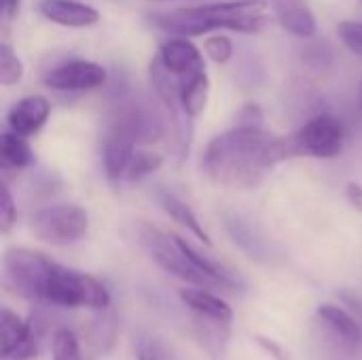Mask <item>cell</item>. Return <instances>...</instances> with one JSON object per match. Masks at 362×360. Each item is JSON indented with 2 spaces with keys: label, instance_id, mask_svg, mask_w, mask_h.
I'll return each mask as SVG.
<instances>
[{
  "label": "cell",
  "instance_id": "obj_9",
  "mask_svg": "<svg viewBox=\"0 0 362 360\" xmlns=\"http://www.w3.org/2000/svg\"><path fill=\"white\" fill-rule=\"evenodd\" d=\"M0 335H2V360H30L38 352L40 333L36 329L34 314L28 320H21L13 310L2 308L0 318Z\"/></svg>",
  "mask_w": 362,
  "mask_h": 360
},
{
  "label": "cell",
  "instance_id": "obj_30",
  "mask_svg": "<svg viewBox=\"0 0 362 360\" xmlns=\"http://www.w3.org/2000/svg\"><path fill=\"white\" fill-rule=\"evenodd\" d=\"M339 299L344 301V306L358 318V323L362 325V299L361 297H356V295H352V293H346V291H341L339 293Z\"/></svg>",
  "mask_w": 362,
  "mask_h": 360
},
{
  "label": "cell",
  "instance_id": "obj_8",
  "mask_svg": "<svg viewBox=\"0 0 362 360\" xmlns=\"http://www.w3.org/2000/svg\"><path fill=\"white\" fill-rule=\"evenodd\" d=\"M108 72L102 64L91 59H68L45 72L42 83L53 91H93L104 87Z\"/></svg>",
  "mask_w": 362,
  "mask_h": 360
},
{
  "label": "cell",
  "instance_id": "obj_20",
  "mask_svg": "<svg viewBox=\"0 0 362 360\" xmlns=\"http://www.w3.org/2000/svg\"><path fill=\"white\" fill-rule=\"evenodd\" d=\"M132 350L136 360H178L174 348L155 333L138 331L132 337Z\"/></svg>",
  "mask_w": 362,
  "mask_h": 360
},
{
  "label": "cell",
  "instance_id": "obj_22",
  "mask_svg": "<svg viewBox=\"0 0 362 360\" xmlns=\"http://www.w3.org/2000/svg\"><path fill=\"white\" fill-rule=\"evenodd\" d=\"M21 79H23V62L19 59L15 49L6 40H2V45H0V83H2V87L17 85Z\"/></svg>",
  "mask_w": 362,
  "mask_h": 360
},
{
  "label": "cell",
  "instance_id": "obj_2",
  "mask_svg": "<svg viewBox=\"0 0 362 360\" xmlns=\"http://www.w3.org/2000/svg\"><path fill=\"white\" fill-rule=\"evenodd\" d=\"M293 157H299L295 136H276L263 125H235L206 144L202 166L218 187L252 189L267 170Z\"/></svg>",
  "mask_w": 362,
  "mask_h": 360
},
{
  "label": "cell",
  "instance_id": "obj_1",
  "mask_svg": "<svg viewBox=\"0 0 362 360\" xmlns=\"http://www.w3.org/2000/svg\"><path fill=\"white\" fill-rule=\"evenodd\" d=\"M2 280L13 295L45 306L106 310L110 303V293L102 280L32 248H8L4 252Z\"/></svg>",
  "mask_w": 362,
  "mask_h": 360
},
{
  "label": "cell",
  "instance_id": "obj_13",
  "mask_svg": "<svg viewBox=\"0 0 362 360\" xmlns=\"http://www.w3.org/2000/svg\"><path fill=\"white\" fill-rule=\"evenodd\" d=\"M51 117V104L42 95H25L17 100L6 112V125L21 136H34Z\"/></svg>",
  "mask_w": 362,
  "mask_h": 360
},
{
  "label": "cell",
  "instance_id": "obj_4",
  "mask_svg": "<svg viewBox=\"0 0 362 360\" xmlns=\"http://www.w3.org/2000/svg\"><path fill=\"white\" fill-rule=\"evenodd\" d=\"M163 136L161 115L146 102H121L112 110L102 140L104 176L112 187L125 180L127 166L140 144H153Z\"/></svg>",
  "mask_w": 362,
  "mask_h": 360
},
{
  "label": "cell",
  "instance_id": "obj_28",
  "mask_svg": "<svg viewBox=\"0 0 362 360\" xmlns=\"http://www.w3.org/2000/svg\"><path fill=\"white\" fill-rule=\"evenodd\" d=\"M255 339H257V344H259L267 354H272L276 360H288L286 350H284L278 342H274V339H269V337H263V335H257Z\"/></svg>",
  "mask_w": 362,
  "mask_h": 360
},
{
  "label": "cell",
  "instance_id": "obj_25",
  "mask_svg": "<svg viewBox=\"0 0 362 360\" xmlns=\"http://www.w3.org/2000/svg\"><path fill=\"white\" fill-rule=\"evenodd\" d=\"M204 51L214 64H227L233 57V42L225 34H214V36L206 38Z\"/></svg>",
  "mask_w": 362,
  "mask_h": 360
},
{
  "label": "cell",
  "instance_id": "obj_5",
  "mask_svg": "<svg viewBox=\"0 0 362 360\" xmlns=\"http://www.w3.org/2000/svg\"><path fill=\"white\" fill-rule=\"evenodd\" d=\"M138 240L140 246L146 250V255L170 276L193 284V286H206L214 289L208 276L191 261V257L185 250L182 238L176 233H168L155 225L142 223L138 227Z\"/></svg>",
  "mask_w": 362,
  "mask_h": 360
},
{
  "label": "cell",
  "instance_id": "obj_14",
  "mask_svg": "<svg viewBox=\"0 0 362 360\" xmlns=\"http://www.w3.org/2000/svg\"><path fill=\"white\" fill-rule=\"evenodd\" d=\"M178 297H180L185 308H189L193 314H197L206 323L229 327L231 320H233L231 306L225 299L210 293V289H206V286H193V284L185 286V289L178 291Z\"/></svg>",
  "mask_w": 362,
  "mask_h": 360
},
{
  "label": "cell",
  "instance_id": "obj_12",
  "mask_svg": "<svg viewBox=\"0 0 362 360\" xmlns=\"http://www.w3.org/2000/svg\"><path fill=\"white\" fill-rule=\"evenodd\" d=\"M316 318L346 348L358 350L362 346V325L346 306L322 303L316 310Z\"/></svg>",
  "mask_w": 362,
  "mask_h": 360
},
{
  "label": "cell",
  "instance_id": "obj_10",
  "mask_svg": "<svg viewBox=\"0 0 362 360\" xmlns=\"http://www.w3.org/2000/svg\"><path fill=\"white\" fill-rule=\"evenodd\" d=\"M38 13L62 28H91L100 21V11L83 0H40Z\"/></svg>",
  "mask_w": 362,
  "mask_h": 360
},
{
  "label": "cell",
  "instance_id": "obj_24",
  "mask_svg": "<svg viewBox=\"0 0 362 360\" xmlns=\"http://www.w3.org/2000/svg\"><path fill=\"white\" fill-rule=\"evenodd\" d=\"M337 36L350 53L362 57V21H354V19L339 21Z\"/></svg>",
  "mask_w": 362,
  "mask_h": 360
},
{
  "label": "cell",
  "instance_id": "obj_31",
  "mask_svg": "<svg viewBox=\"0 0 362 360\" xmlns=\"http://www.w3.org/2000/svg\"><path fill=\"white\" fill-rule=\"evenodd\" d=\"M21 0H2V19L4 21H13L19 13Z\"/></svg>",
  "mask_w": 362,
  "mask_h": 360
},
{
  "label": "cell",
  "instance_id": "obj_16",
  "mask_svg": "<svg viewBox=\"0 0 362 360\" xmlns=\"http://www.w3.org/2000/svg\"><path fill=\"white\" fill-rule=\"evenodd\" d=\"M276 21L293 36L310 38L318 32V21L308 0H272Z\"/></svg>",
  "mask_w": 362,
  "mask_h": 360
},
{
  "label": "cell",
  "instance_id": "obj_27",
  "mask_svg": "<svg viewBox=\"0 0 362 360\" xmlns=\"http://www.w3.org/2000/svg\"><path fill=\"white\" fill-rule=\"evenodd\" d=\"M263 121V112L257 104H246L240 115H238V123L235 125H261Z\"/></svg>",
  "mask_w": 362,
  "mask_h": 360
},
{
  "label": "cell",
  "instance_id": "obj_33",
  "mask_svg": "<svg viewBox=\"0 0 362 360\" xmlns=\"http://www.w3.org/2000/svg\"><path fill=\"white\" fill-rule=\"evenodd\" d=\"M153 2H170V0H153Z\"/></svg>",
  "mask_w": 362,
  "mask_h": 360
},
{
  "label": "cell",
  "instance_id": "obj_6",
  "mask_svg": "<svg viewBox=\"0 0 362 360\" xmlns=\"http://www.w3.org/2000/svg\"><path fill=\"white\" fill-rule=\"evenodd\" d=\"M30 231L45 244L70 246L89 231V214L76 204H51L30 214Z\"/></svg>",
  "mask_w": 362,
  "mask_h": 360
},
{
  "label": "cell",
  "instance_id": "obj_29",
  "mask_svg": "<svg viewBox=\"0 0 362 360\" xmlns=\"http://www.w3.org/2000/svg\"><path fill=\"white\" fill-rule=\"evenodd\" d=\"M346 199H348V204H350L354 210L362 212V185L361 182H356V180H350V182H346Z\"/></svg>",
  "mask_w": 362,
  "mask_h": 360
},
{
  "label": "cell",
  "instance_id": "obj_17",
  "mask_svg": "<svg viewBox=\"0 0 362 360\" xmlns=\"http://www.w3.org/2000/svg\"><path fill=\"white\" fill-rule=\"evenodd\" d=\"M178 89H180V104L189 121H195L208 104L210 95V76L206 66L178 79Z\"/></svg>",
  "mask_w": 362,
  "mask_h": 360
},
{
  "label": "cell",
  "instance_id": "obj_26",
  "mask_svg": "<svg viewBox=\"0 0 362 360\" xmlns=\"http://www.w3.org/2000/svg\"><path fill=\"white\" fill-rule=\"evenodd\" d=\"M15 223H17V206H15V199H13V193L8 189V185L4 182L2 185V223H0L2 233L4 236L11 233Z\"/></svg>",
  "mask_w": 362,
  "mask_h": 360
},
{
  "label": "cell",
  "instance_id": "obj_18",
  "mask_svg": "<svg viewBox=\"0 0 362 360\" xmlns=\"http://www.w3.org/2000/svg\"><path fill=\"white\" fill-rule=\"evenodd\" d=\"M157 202H159V208L174 221L178 223L180 227H185L187 231H191L199 242H204L206 246H212V240L208 236V231L204 229V225L199 223L197 214L191 210V206L187 202H182L178 195L165 191V189H159L157 191Z\"/></svg>",
  "mask_w": 362,
  "mask_h": 360
},
{
  "label": "cell",
  "instance_id": "obj_34",
  "mask_svg": "<svg viewBox=\"0 0 362 360\" xmlns=\"http://www.w3.org/2000/svg\"><path fill=\"white\" fill-rule=\"evenodd\" d=\"M361 2H362V0H361Z\"/></svg>",
  "mask_w": 362,
  "mask_h": 360
},
{
  "label": "cell",
  "instance_id": "obj_32",
  "mask_svg": "<svg viewBox=\"0 0 362 360\" xmlns=\"http://www.w3.org/2000/svg\"><path fill=\"white\" fill-rule=\"evenodd\" d=\"M358 106H361V110H362V81H361V89H358Z\"/></svg>",
  "mask_w": 362,
  "mask_h": 360
},
{
  "label": "cell",
  "instance_id": "obj_19",
  "mask_svg": "<svg viewBox=\"0 0 362 360\" xmlns=\"http://www.w3.org/2000/svg\"><path fill=\"white\" fill-rule=\"evenodd\" d=\"M0 159L4 170H23L34 163V151L28 142V136H21L17 132H4L0 142Z\"/></svg>",
  "mask_w": 362,
  "mask_h": 360
},
{
  "label": "cell",
  "instance_id": "obj_21",
  "mask_svg": "<svg viewBox=\"0 0 362 360\" xmlns=\"http://www.w3.org/2000/svg\"><path fill=\"white\" fill-rule=\"evenodd\" d=\"M161 166H163V157L159 153L136 149V153H134V157H132V161L127 166L125 182H140L146 176L155 174Z\"/></svg>",
  "mask_w": 362,
  "mask_h": 360
},
{
  "label": "cell",
  "instance_id": "obj_11",
  "mask_svg": "<svg viewBox=\"0 0 362 360\" xmlns=\"http://www.w3.org/2000/svg\"><path fill=\"white\" fill-rule=\"evenodd\" d=\"M223 221H225V229H227L231 242L248 259H252L257 263H269L274 259V248L267 244V240L261 236V231L250 221H246L240 214H231V212H225Z\"/></svg>",
  "mask_w": 362,
  "mask_h": 360
},
{
  "label": "cell",
  "instance_id": "obj_23",
  "mask_svg": "<svg viewBox=\"0 0 362 360\" xmlns=\"http://www.w3.org/2000/svg\"><path fill=\"white\" fill-rule=\"evenodd\" d=\"M53 360H81V346L72 331L59 329L53 335Z\"/></svg>",
  "mask_w": 362,
  "mask_h": 360
},
{
  "label": "cell",
  "instance_id": "obj_3",
  "mask_svg": "<svg viewBox=\"0 0 362 360\" xmlns=\"http://www.w3.org/2000/svg\"><path fill=\"white\" fill-rule=\"evenodd\" d=\"M153 23L170 36H204L216 30L259 34L272 21L263 0L212 2L199 6H180L151 15Z\"/></svg>",
  "mask_w": 362,
  "mask_h": 360
},
{
  "label": "cell",
  "instance_id": "obj_7",
  "mask_svg": "<svg viewBox=\"0 0 362 360\" xmlns=\"http://www.w3.org/2000/svg\"><path fill=\"white\" fill-rule=\"evenodd\" d=\"M295 144L299 157L333 159L346 146V125L333 115H316L295 134Z\"/></svg>",
  "mask_w": 362,
  "mask_h": 360
},
{
  "label": "cell",
  "instance_id": "obj_15",
  "mask_svg": "<svg viewBox=\"0 0 362 360\" xmlns=\"http://www.w3.org/2000/svg\"><path fill=\"white\" fill-rule=\"evenodd\" d=\"M157 57L176 79L187 76L206 66L204 53L187 36H172L165 42H161Z\"/></svg>",
  "mask_w": 362,
  "mask_h": 360
}]
</instances>
